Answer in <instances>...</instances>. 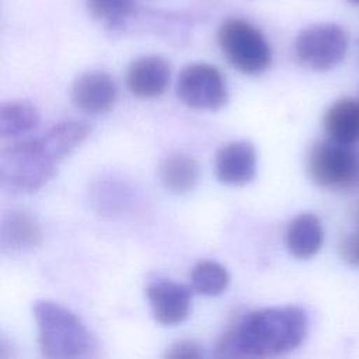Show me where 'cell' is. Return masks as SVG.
Returning a JSON list of instances; mask_svg holds the SVG:
<instances>
[{
  "label": "cell",
  "instance_id": "1",
  "mask_svg": "<svg viewBox=\"0 0 359 359\" xmlns=\"http://www.w3.org/2000/svg\"><path fill=\"white\" fill-rule=\"evenodd\" d=\"M91 133L83 121H63L43 135L20 140L0 156V182L11 194H31L53 178L57 164L79 147Z\"/></svg>",
  "mask_w": 359,
  "mask_h": 359
},
{
  "label": "cell",
  "instance_id": "2",
  "mask_svg": "<svg viewBox=\"0 0 359 359\" xmlns=\"http://www.w3.org/2000/svg\"><path fill=\"white\" fill-rule=\"evenodd\" d=\"M309 332L307 313L299 306H276L251 311L220 337L217 356L268 358L302 345Z\"/></svg>",
  "mask_w": 359,
  "mask_h": 359
},
{
  "label": "cell",
  "instance_id": "3",
  "mask_svg": "<svg viewBox=\"0 0 359 359\" xmlns=\"http://www.w3.org/2000/svg\"><path fill=\"white\" fill-rule=\"evenodd\" d=\"M32 313L43 356L74 359L93 355L95 341L86 324L73 311L56 302L38 300Z\"/></svg>",
  "mask_w": 359,
  "mask_h": 359
},
{
  "label": "cell",
  "instance_id": "4",
  "mask_svg": "<svg viewBox=\"0 0 359 359\" xmlns=\"http://www.w3.org/2000/svg\"><path fill=\"white\" fill-rule=\"evenodd\" d=\"M217 43L227 62L244 74H259L272 60L265 35L243 18H227L217 29Z\"/></svg>",
  "mask_w": 359,
  "mask_h": 359
},
{
  "label": "cell",
  "instance_id": "5",
  "mask_svg": "<svg viewBox=\"0 0 359 359\" xmlns=\"http://www.w3.org/2000/svg\"><path fill=\"white\" fill-rule=\"evenodd\" d=\"M310 180L330 191L359 188V151L331 139L316 142L307 154Z\"/></svg>",
  "mask_w": 359,
  "mask_h": 359
},
{
  "label": "cell",
  "instance_id": "6",
  "mask_svg": "<svg viewBox=\"0 0 359 359\" xmlns=\"http://www.w3.org/2000/svg\"><path fill=\"white\" fill-rule=\"evenodd\" d=\"M349 36L335 22H318L303 28L294 39V55L300 65L314 72H327L346 56Z\"/></svg>",
  "mask_w": 359,
  "mask_h": 359
},
{
  "label": "cell",
  "instance_id": "7",
  "mask_svg": "<svg viewBox=\"0 0 359 359\" xmlns=\"http://www.w3.org/2000/svg\"><path fill=\"white\" fill-rule=\"evenodd\" d=\"M177 95L182 104L198 111H217L229 98L223 74L209 63L187 65L177 80Z\"/></svg>",
  "mask_w": 359,
  "mask_h": 359
},
{
  "label": "cell",
  "instance_id": "8",
  "mask_svg": "<svg viewBox=\"0 0 359 359\" xmlns=\"http://www.w3.org/2000/svg\"><path fill=\"white\" fill-rule=\"evenodd\" d=\"M146 297L154 320L163 325L180 324L191 313V290L182 283L156 279L146 286Z\"/></svg>",
  "mask_w": 359,
  "mask_h": 359
},
{
  "label": "cell",
  "instance_id": "9",
  "mask_svg": "<svg viewBox=\"0 0 359 359\" xmlns=\"http://www.w3.org/2000/svg\"><path fill=\"white\" fill-rule=\"evenodd\" d=\"M116 86L112 77L101 70H88L76 77L72 86V101L83 112L98 115L109 111L116 101Z\"/></svg>",
  "mask_w": 359,
  "mask_h": 359
},
{
  "label": "cell",
  "instance_id": "10",
  "mask_svg": "<svg viewBox=\"0 0 359 359\" xmlns=\"http://www.w3.org/2000/svg\"><path fill=\"white\" fill-rule=\"evenodd\" d=\"M216 178L226 185L240 187L251 182L257 174V151L248 140L224 144L215 157Z\"/></svg>",
  "mask_w": 359,
  "mask_h": 359
},
{
  "label": "cell",
  "instance_id": "11",
  "mask_svg": "<svg viewBox=\"0 0 359 359\" xmlns=\"http://www.w3.org/2000/svg\"><path fill=\"white\" fill-rule=\"evenodd\" d=\"M170 77L171 67L163 56L146 55L128 66L126 86L136 97L154 98L167 90Z\"/></svg>",
  "mask_w": 359,
  "mask_h": 359
},
{
  "label": "cell",
  "instance_id": "12",
  "mask_svg": "<svg viewBox=\"0 0 359 359\" xmlns=\"http://www.w3.org/2000/svg\"><path fill=\"white\" fill-rule=\"evenodd\" d=\"M0 244L4 252L24 254L42 244V229L36 217L22 209H13L1 219Z\"/></svg>",
  "mask_w": 359,
  "mask_h": 359
},
{
  "label": "cell",
  "instance_id": "13",
  "mask_svg": "<svg viewBox=\"0 0 359 359\" xmlns=\"http://www.w3.org/2000/svg\"><path fill=\"white\" fill-rule=\"evenodd\" d=\"M323 243L324 229L316 215L302 213L290 222L286 231V247L294 258H313L321 250Z\"/></svg>",
  "mask_w": 359,
  "mask_h": 359
},
{
  "label": "cell",
  "instance_id": "14",
  "mask_svg": "<svg viewBox=\"0 0 359 359\" xmlns=\"http://www.w3.org/2000/svg\"><path fill=\"white\" fill-rule=\"evenodd\" d=\"M324 129L328 139L346 146L359 143V101L341 98L324 114Z\"/></svg>",
  "mask_w": 359,
  "mask_h": 359
},
{
  "label": "cell",
  "instance_id": "15",
  "mask_svg": "<svg viewBox=\"0 0 359 359\" xmlns=\"http://www.w3.org/2000/svg\"><path fill=\"white\" fill-rule=\"evenodd\" d=\"M158 177L168 192L175 195L188 194L199 181V164L192 156L175 151L161 161Z\"/></svg>",
  "mask_w": 359,
  "mask_h": 359
},
{
  "label": "cell",
  "instance_id": "16",
  "mask_svg": "<svg viewBox=\"0 0 359 359\" xmlns=\"http://www.w3.org/2000/svg\"><path fill=\"white\" fill-rule=\"evenodd\" d=\"M38 108L28 101H11L0 107V135L14 137L31 132L39 123Z\"/></svg>",
  "mask_w": 359,
  "mask_h": 359
},
{
  "label": "cell",
  "instance_id": "17",
  "mask_svg": "<svg viewBox=\"0 0 359 359\" xmlns=\"http://www.w3.org/2000/svg\"><path fill=\"white\" fill-rule=\"evenodd\" d=\"M230 283L227 269L215 261H202L196 264L191 272L192 289L208 297L222 294Z\"/></svg>",
  "mask_w": 359,
  "mask_h": 359
},
{
  "label": "cell",
  "instance_id": "18",
  "mask_svg": "<svg viewBox=\"0 0 359 359\" xmlns=\"http://www.w3.org/2000/svg\"><path fill=\"white\" fill-rule=\"evenodd\" d=\"M91 17L115 28L122 25L135 10L133 0H86Z\"/></svg>",
  "mask_w": 359,
  "mask_h": 359
},
{
  "label": "cell",
  "instance_id": "19",
  "mask_svg": "<svg viewBox=\"0 0 359 359\" xmlns=\"http://www.w3.org/2000/svg\"><path fill=\"white\" fill-rule=\"evenodd\" d=\"M203 346L195 339H181L170 345L164 353L168 359H195L202 358Z\"/></svg>",
  "mask_w": 359,
  "mask_h": 359
},
{
  "label": "cell",
  "instance_id": "20",
  "mask_svg": "<svg viewBox=\"0 0 359 359\" xmlns=\"http://www.w3.org/2000/svg\"><path fill=\"white\" fill-rule=\"evenodd\" d=\"M339 257L352 266H359V229L346 234L339 243Z\"/></svg>",
  "mask_w": 359,
  "mask_h": 359
},
{
  "label": "cell",
  "instance_id": "21",
  "mask_svg": "<svg viewBox=\"0 0 359 359\" xmlns=\"http://www.w3.org/2000/svg\"><path fill=\"white\" fill-rule=\"evenodd\" d=\"M353 219H355V222L359 224V202L353 206Z\"/></svg>",
  "mask_w": 359,
  "mask_h": 359
},
{
  "label": "cell",
  "instance_id": "22",
  "mask_svg": "<svg viewBox=\"0 0 359 359\" xmlns=\"http://www.w3.org/2000/svg\"><path fill=\"white\" fill-rule=\"evenodd\" d=\"M349 3H352V4H356V6H359V0H348Z\"/></svg>",
  "mask_w": 359,
  "mask_h": 359
}]
</instances>
